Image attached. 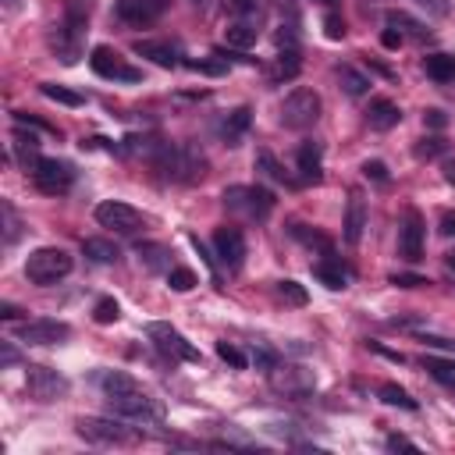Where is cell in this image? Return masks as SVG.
Returning a JSON list of instances; mask_svg holds the SVG:
<instances>
[{
	"instance_id": "d4e9b609",
	"label": "cell",
	"mask_w": 455,
	"mask_h": 455,
	"mask_svg": "<svg viewBox=\"0 0 455 455\" xmlns=\"http://www.w3.org/2000/svg\"><path fill=\"white\" fill-rule=\"evenodd\" d=\"M423 71H427L434 82L451 85V82H455V53H430V57H423Z\"/></svg>"
},
{
	"instance_id": "5bb4252c",
	"label": "cell",
	"mask_w": 455,
	"mask_h": 455,
	"mask_svg": "<svg viewBox=\"0 0 455 455\" xmlns=\"http://www.w3.org/2000/svg\"><path fill=\"white\" fill-rule=\"evenodd\" d=\"M213 249H217V259L228 267V270H242L245 263V238L235 224H224L213 231Z\"/></svg>"
},
{
	"instance_id": "91938a15",
	"label": "cell",
	"mask_w": 455,
	"mask_h": 455,
	"mask_svg": "<svg viewBox=\"0 0 455 455\" xmlns=\"http://www.w3.org/2000/svg\"><path fill=\"white\" fill-rule=\"evenodd\" d=\"M14 359H18V352L11 345H4V363H14Z\"/></svg>"
},
{
	"instance_id": "4316f807",
	"label": "cell",
	"mask_w": 455,
	"mask_h": 455,
	"mask_svg": "<svg viewBox=\"0 0 455 455\" xmlns=\"http://www.w3.org/2000/svg\"><path fill=\"white\" fill-rule=\"evenodd\" d=\"M11 146H14V153L25 160V167H28V160H32V164L39 160V156H36V153H39V139H36V135L28 132V124H21V121H14V135H11Z\"/></svg>"
},
{
	"instance_id": "f1b7e54d",
	"label": "cell",
	"mask_w": 455,
	"mask_h": 455,
	"mask_svg": "<svg viewBox=\"0 0 455 455\" xmlns=\"http://www.w3.org/2000/svg\"><path fill=\"white\" fill-rule=\"evenodd\" d=\"M96 384L103 387V395H124V391H139L135 377L121 373V370H100L96 373Z\"/></svg>"
},
{
	"instance_id": "9f6ffc18",
	"label": "cell",
	"mask_w": 455,
	"mask_h": 455,
	"mask_svg": "<svg viewBox=\"0 0 455 455\" xmlns=\"http://www.w3.org/2000/svg\"><path fill=\"white\" fill-rule=\"evenodd\" d=\"M441 235H455V213H441Z\"/></svg>"
},
{
	"instance_id": "8d00e7d4",
	"label": "cell",
	"mask_w": 455,
	"mask_h": 455,
	"mask_svg": "<svg viewBox=\"0 0 455 455\" xmlns=\"http://www.w3.org/2000/svg\"><path fill=\"white\" fill-rule=\"evenodd\" d=\"M380 402H387V405H398V409H416V398H409V391L405 387H398V384H380Z\"/></svg>"
},
{
	"instance_id": "277c9868",
	"label": "cell",
	"mask_w": 455,
	"mask_h": 455,
	"mask_svg": "<svg viewBox=\"0 0 455 455\" xmlns=\"http://www.w3.org/2000/svg\"><path fill=\"white\" fill-rule=\"evenodd\" d=\"M316 117H320V96H316L313 89L299 85V89H291V92L284 96V103H281V124H284V128L302 132V128L316 124Z\"/></svg>"
},
{
	"instance_id": "4fadbf2b",
	"label": "cell",
	"mask_w": 455,
	"mask_h": 455,
	"mask_svg": "<svg viewBox=\"0 0 455 455\" xmlns=\"http://www.w3.org/2000/svg\"><path fill=\"white\" fill-rule=\"evenodd\" d=\"M14 338L25 345H60L64 338H71V327L60 320H25L14 327Z\"/></svg>"
},
{
	"instance_id": "836d02e7",
	"label": "cell",
	"mask_w": 455,
	"mask_h": 455,
	"mask_svg": "<svg viewBox=\"0 0 455 455\" xmlns=\"http://www.w3.org/2000/svg\"><path fill=\"white\" fill-rule=\"evenodd\" d=\"M423 370L434 377V380H441L444 387H451L455 391V359H441V355H427L423 359Z\"/></svg>"
},
{
	"instance_id": "e0dca14e",
	"label": "cell",
	"mask_w": 455,
	"mask_h": 455,
	"mask_svg": "<svg viewBox=\"0 0 455 455\" xmlns=\"http://www.w3.org/2000/svg\"><path fill=\"white\" fill-rule=\"evenodd\" d=\"M114 11L128 25H149L167 11V0H114Z\"/></svg>"
},
{
	"instance_id": "60d3db41",
	"label": "cell",
	"mask_w": 455,
	"mask_h": 455,
	"mask_svg": "<svg viewBox=\"0 0 455 455\" xmlns=\"http://www.w3.org/2000/svg\"><path fill=\"white\" fill-rule=\"evenodd\" d=\"M121 316V306L114 302V299H100L96 306H92V320L96 323H114Z\"/></svg>"
},
{
	"instance_id": "ab89813d",
	"label": "cell",
	"mask_w": 455,
	"mask_h": 455,
	"mask_svg": "<svg viewBox=\"0 0 455 455\" xmlns=\"http://www.w3.org/2000/svg\"><path fill=\"white\" fill-rule=\"evenodd\" d=\"M167 284H171L174 291H192V288H196V274H192L188 267H171V270H167Z\"/></svg>"
},
{
	"instance_id": "74e56055",
	"label": "cell",
	"mask_w": 455,
	"mask_h": 455,
	"mask_svg": "<svg viewBox=\"0 0 455 455\" xmlns=\"http://www.w3.org/2000/svg\"><path fill=\"white\" fill-rule=\"evenodd\" d=\"M188 71L196 75H228V60L224 57H199V60H185Z\"/></svg>"
},
{
	"instance_id": "1f68e13d",
	"label": "cell",
	"mask_w": 455,
	"mask_h": 455,
	"mask_svg": "<svg viewBox=\"0 0 455 455\" xmlns=\"http://www.w3.org/2000/svg\"><path fill=\"white\" fill-rule=\"evenodd\" d=\"M82 252H85L92 263H117V259H121V249H117L114 242H107V238H85V242H82Z\"/></svg>"
},
{
	"instance_id": "5b68a950",
	"label": "cell",
	"mask_w": 455,
	"mask_h": 455,
	"mask_svg": "<svg viewBox=\"0 0 455 455\" xmlns=\"http://www.w3.org/2000/svg\"><path fill=\"white\" fill-rule=\"evenodd\" d=\"M32 181L46 196H64L75 185V167L68 160H57V156H39L32 164Z\"/></svg>"
},
{
	"instance_id": "9c48e42d",
	"label": "cell",
	"mask_w": 455,
	"mask_h": 455,
	"mask_svg": "<svg viewBox=\"0 0 455 455\" xmlns=\"http://www.w3.org/2000/svg\"><path fill=\"white\" fill-rule=\"evenodd\" d=\"M107 405L114 416H124V419H142V423H156L164 412L160 405L139 387V391H124V395H107Z\"/></svg>"
},
{
	"instance_id": "681fc988",
	"label": "cell",
	"mask_w": 455,
	"mask_h": 455,
	"mask_svg": "<svg viewBox=\"0 0 455 455\" xmlns=\"http://www.w3.org/2000/svg\"><path fill=\"white\" fill-rule=\"evenodd\" d=\"M444 149V142L441 139H423L419 146H416V156H437Z\"/></svg>"
},
{
	"instance_id": "d6986e66",
	"label": "cell",
	"mask_w": 455,
	"mask_h": 455,
	"mask_svg": "<svg viewBox=\"0 0 455 455\" xmlns=\"http://www.w3.org/2000/svg\"><path fill=\"white\" fill-rule=\"evenodd\" d=\"M132 50H135L139 57L153 60L156 68H178V64H181V50H178L174 43H167V39H135Z\"/></svg>"
},
{
	"instance_id": "3957f363",
	"label": "cell",
	"mask_w": 455,
	"mask_h": 455,
	"mask_svg": "<svg viewBox=\"0 0 455 455\" xmlns=\"http://www.w3.org/2000/svg\"><path fill=\"white\" fill-rule=\"evenodd\" d=\"M224 206L245 220H267L274 210V192L263 185H231L224 188Z\"/></svg>"
},
{
	"instance_id": "680465c9",
	"label": "cell",
	"mask_w": 455,
	"mask_h": 455,
	"mask_svg": "<svg viewBox=\"0 0 455 455\" xmlns=\"http://www.w3.org/2000/svg\"><path fill=\"white\" fill-rule=\"evenodd\" d=\"M444 178L455 185V160H448V164H444Z\"/></svg>"
},
{
	"instance_id": "f6af8a7d",
	"label": "cell",
	"mask_w": 455,
	"mask_h": 455,
	"mask_svg": "<svg viewBox=\"0 0 455 455\" xmlns=\"http://www.w3.org/2000/svg\"><path fill=\"white\" fill-rule=\"evenodd\" d=\"M323 36L327 39H345V21L338 14H323Z\"/></svg>"
},
{
	"instance_id": "603a6c76",
	"label": "cell",
	"mask_w": 455,
	"mask_h": 455,
	"mask_svg": "<svg viewBox=\"0 0 455 455\" xmlns=\"http://www.w3.org/2000/svg\"><path fill=\"white\" fill-rule=\"evenodd\" d=\"M398 121H402V110H398V103H391V100H373L370 110H366V124H370L373 132H387V128H395Z\"/></svg>"
},
{
	"instance_id": "6da1fadb",
	"label": "cell",
	"mask_w": 455,
	"mask_h": 455,
	"mask_svg": "<svg viewBox=\"0 0 455 455\" xmlns=\"http://www.w3.org/2000/svg\"><path fill=\"white\" fill-rule=\"evenodd\" d=\"M156 164V171L167 178V181H181V185H192L206 174V156L196 149V146H171V142H160L156 153L149 156Z\"/></svg>"
},
{
	"instance_id": "83f0119b",
	"label": "cell",
	"mask_w": 455,
	"mask_h": 455,
	"mask_svg": "<svg viewBox=\"0 0 455 455\" xmlns=\"http://www.w3.org/2000/svg\"><path fill=\"white\" fill-rule=\"evenodd\" d=\"M299 68H302V60H299V46H291V50H277L274 68H270V78H274V82H288V78L299 75Z\"/></svg>"
},
{
	"instance_id": "d590c367",
	"label": "cell",
	"mask_w": 455,
	"mask_h": 455,
	"mask_svg": "<svg viewBox=\"0 0 455 455\" xmlns=\"http://www.w3.org/2000/svg\"><path fill=\"white\" fill-rule=\"evenodd\" d=\"M39 92H43L46 100H53V103H64V107H82V103H85L82 92H71V89H64V85H57V82H43Z\"/></svg>"
},
{
	"instance_id": "e7e4bbea",
	"label": "cell",
	"mask_w": 455,
	"mask_h": 455,
	"mask_svg": "<svg viewBox=\"0 0 455 455\" xmlns=\"http://www.w3.org/2000/svg\"><path fill=\"white\" fill-rule=\"evenodd\" d=\"M327 4H331V0H327Z\"/></svg>"
},
{
	"instance_id": "bcb514c9",
	"label": "cell",
	"mask_w": 455,
	"mask_h": 455,
	"mask_svg": "<svg viewBox=\"0 0 455 455\" xmlns=\"http://www.w3.org/2000/svg\"><path fill=\"white\" fill-rule=\"evenodd\" d=\"M363 174L373 178V181H380V185L387 181V167H384L380 160H366V164H363Z\"/></svg>"
},
{
	"instance_id": "ee69618b",
	"label": "cell",
	"mask_w": 455,
	"mask_h": 455,
	"mask_svg": "<svg viewBox=\"0 0 455 455\" xmlns=\"http://www.w3.org/2000/svg\"><path fill=\"white\" fill-rule=\"evenodd\" d=\"M164 245H139V259H146V267H164Z\"/></svg>"
},
{
	"instance_id": "f907efd6",
	"label": "cell",
	"mask_w": 455,
	"mask_h": 455,
	"mask_svg": "<svg viewBox=\"0 0 455 455\" xmlns=\"http://www.w3.org/2000/svg\"><path fill=\"white\" fill-rule=\"evenodd\" d=\"M423 345H434V348L455 352V341H451V338H437V334H423Z\"/></svg>"
},
{
	"instance_id": "8fae6325",
	"label": "cell",
	"mask_w": 455,
	"mask_h": 455,
	"mask_svg": "<svg viewBox=\"0 0 455 455\" xmlns=\"http://www.w3.org/2000/svg\"><path fill=\"white\" fill-rule=\"evenodd\" d=\"M25 387H28V395L36 402H57V398L68 395V377L57 373V370H50V366H28Z\"/></svg>"
},
{
	"instance_id": "8992f818",
	"label": "cell",
	"mask_w": 455,
	"mask_h": 455,
	"mask_svg": "<svg viewBox=\"0 0 455 455\" xmlns=\"http://www.w3.org/2000/svg\"><path fill=\"white\" fill-rule=\"evenodd\" d=\"M146 334H149V341L164 352V355H171V359H181V363H199V348L178 331V327H171V323H160V320H153V323H146Z\"/></svg>"
},
{
	"instance_id": "2e32d148",
	"label": "cell",
	"mask_w": 455,
	"mask_h": 455,
	"mask_svg": "<svg viewBox=\"0 0 455 455\" xmlns=\"http://www.w3.org/2000/svg\"><path fill=\"white\" fill-rule=\"evenodd\" d=\"M423 217H419V210H405V217H402V228H398V252L409 259V263H416V259H423Z\"/></svg>"
},
{
	"instance_id": "e575fe53",
	"label": "cell",
	"mask_w": 455,
	"mask_h": 455,
	"mask_svg": "<svg viewBox=\"0 0 455 455\" xmlns=\"http://www.w3.org/2000/svg\"><path fill=\"white\" fill-rule=\"evenodd\" d=\"M89 14H92V0H64V21L68 25L89 32Z\"/></svg>"
},
{
	"instance_id": "f35d334b",
	"label": "cell",
	"mask_w": 455,
	"mask_h": 455,
	"mask_svg": "<svg viewBox=\"0 0 455 455\" xmlns=\"http://www.w3.org/2000/svg\"><path fill=\"white\" fill-rule=\"evenodd\" d=\"M277 295L288 302V306H306V288L299 284V281H291V277H284V281H277Z\"/></svg>"
},
{
	"instance_id": "cb8c5ba5",
	"label": "cell",
	"mask_w": 455,
	"mask_h": 455,
	"mask_svg": "<svg viewBox=\"0 0 455 455\" xmlns=\"http://www.w3.org/2000/svg\"><path fill=\"white\" fill-rule=\"evenodd\" d=\"M252 167H256V174H259V178H267V181H274V185H295V181H291V174L277 164V156H274L270 149H256Z\"/></svg>"
},
{
	"instance_id": "7402d4cb",
	"label": "cell",
	"mask_w": 455,
	"mask_h": 455,
	"mask_svg": "<svg viewBox=\"0 0 455 455\" xmlns=\"http://www.w3.org/2000/svg\"><path fill=\"white\" fill-rule=\"evenodd\" d=\"M249 124H252V110H249V107H235V110L220 121V139H224V146H238L242 135L249 132Z\"/></svg>"
},
{
	"instance_id": "11a10c76",
	"label": "cell",
	"mask_w": 455,
	"mask_h": 455,
	"mask_svg": "<svg viewBox=\"0 0 455 455\" xmlns=\"http://www.w3.org/2000/svg\"><path fill=\"white\" fill-rule=\"evenodd\" d=\"M380 43H384V46H387V50H395V46H402V36H398V32H395V28H387V32H384V36H380Z\"/></svg>"
},
{
	"instance_id": "7a4b0ae2",
	"label": "cell",
	"mask_w": 455,
	"mask_h": 455,
	"mask_svg": "<svg viewBox=\"0 0 455 455\" xmlns=\"http://www.w3.org/2000/svg\"><path fill=\"white\" fill-rule=\"evenodd\" d=\"M71 267H75L71 252H64V249H57V245H43V249L28 252V259H25V277H28L32 284H57L60 277L71 274Z\"/></svg>"
},
{
	"instance_id": "6f0895ef",
	"label": "cell",
	"mask_w": 455,
	"mask_h": 455,
	"mask_svg": "<svg viewBox=\"0 0 455 455\" xmlns=\"http://www.w3.org/2000/svg\"><path fill=\"white\" fill-rule=\"evenodd\" d=\"M18 313H21V309H18L14 302H4V306H0V320H18Z\"/></svg>"
},
{
	"instance_id": "ffe728a7",
	"label": "cell",
	"mask_w": 455,
	"mask_h": 455,
	"mask_svg": "<svg viewBox=\"0 0 455 455\" xmlns=\"http://www.w3.org/2000/svg\"><path fill=\"white\" fill-rule=\"evenodd\" d=\"M363 231H366V199L359 192H352L348 196V210H345V242L359 245Z\"/></svg>"
},
{
	"instance_id": "7bdbcfd3",
	"label": "cell",
	"mask_w": 455,
	"mask_h": 455,
	"mask_svg": "<svg viewBox=\"0 0 455 455\" xmlns=\"http://www.w3.org/2000/svg\"><path fill=\"white\" fill-rule=\"evenodd\" d=\"M249 355H252V363H256L259 370H274V366H277V352H274V348H267L263 341H252Z\"/></svg>"
},
{
	"instance_id": "44dd1931",
	"label": "cell",
	"mask_w": 455,
	"mask_h": 455,
	"mask_svg": "<svg viewBox=\"0 0 455 455\" xmlns=\"http://www.w3.org/2000/svg\"><path fill=\"white\" fill-rule=\"evenodd\" d=\"M384 21H387V28H395L402 39H412V43L430 39V28H427L423 21H416L412 14H405V11H387V14H384Z\"/></svg>"
},
{
	"instance_id": "94428289",
	"label": "cell",
	"mask_w": 455,
	"mask_h": 455,
	"mask_svg": "<svg viewBox=\"0 0 455 455\" xmlns=\"http://www.w3.org/2000/svg\"><path fill=\"white\" fill-rule=\"evenodd\" d=\"M18 4H21V0H4V14H14V11H18Z\"/></svg>"
},
{
	"instance_id": "ba28073f",
	"label": "cell",
	"mask_w": 455,
	"mask_h": 455,
	"mask_svg": "<svg viewBox=\"0 0 455 455\" xmlns=\"http://www.w3.org/2000/svg\"><path fill=\"white\" fill-rule=\"evenodd\" d=\"M270 387L277 391V395H288V398H302V395H313V387H316V373L313 370H306V366H299V363H277L274 370H270Z\"/></svg>"
},
{
	"instance_id": "be15d7a7",
	"label": "cell",
	"mask_w": 455,
	"mask_h": 455,
	"mask_svg": "<svg viewBox=\"0 0 455 455\" xmlns=\"http://www.w3.org/2000/svg\"><path fill=\"white\" fill-rule=\"evenodd\" d=\"M196 4H199V0H196Z\"/></svg>"
},
{
	"instance_id": "d6a6232c",
	"label": "cell",
	"mask_w": 455,
	"mask_h": 455,
	"mask_svg": "<svg viewBox=\"0 0 455 455\" xmlns=\"http://www.w3.org/2000/svg\"><path fill=\"white\" fill-rule=\"evenodd\" d=\"M313 274H316V281L320 284H327V288H345V281H348V270L341 267V263H334V259H320L316 267H313Z\"/></svg>"
},
{
	"instance_id": "816d5d0a",
	"label": "cell",
	"mask_w": 455,
	"mask_h": 455,
	"mask_svg": "<svg viewBox=\"0 0 455 455\" xmlns=\"http://www.w3.org/2000/svg\"><path fill=\"white\" fill-rule=\"evenodd\" d=\"M444 121H448L444 110H427L423 114V124H430V128H444Z\"/></svg>"
},
{
	"instance_id": "30bf717a",
	"label": "cell",
	"mask_w": 455,
	"mask_h": 455,
	"mask_svg": "<svg viewBox=\"0 0 455 455\" xmlns=\"http://www.w3.org/2000/svg\"><path fill=\"white\" fill-rule=\"evenodd\" d=\"M89 68H92L100 78H114V82H139V78H142V71L132 68V64H128L117 50H110V46H92Z\"/></svg>"
},
{
	"instance_id": "52a82bcc",
	"label": "cell",
	"mask_w": 455,
	"mask_h": 455,
	"mask_svg": "<svg viewBox=\"0 0 455 455\" xmlns=\"http://www.w3.org/2000/svg\"><path fill=\"white\" fill-rule=\"evenodd\" d=\"M92 217H96L100 228H110V231H117V235H135V231L146 224V217H142L135 206L121 203V199H103V203L92 210Z\"/></svg>"
},
{
	"instance_id": "7dc6e473",
	"label": "cell",
	"mask_w": 455,
	"mask_h": 455,
	"mask_svg": "<svg viewBox=\"0 0 455 455\" xmlns=\"http://www.w3.org/2000/svg\"><path fill=\"white\" fill-rule=\"evenodd\" d=\"M391 284H398V288H419V284H430V281L419 277V274H391Z\"/></svg>"
},
{
	"instance_id": "f546056e",
	"label": "cell",
	"mask_w": 455,
	"mask_h": 455,
	"mask_svg": "<svg viewBox=\"0 0 455 455\" xmlns=\"http://www.w3.org/2000/svg\"><path fill=\"white\" fill-rule=\"evenodd\" d=\"M224 39H228V46H235V50H249V46H256L259 28H256V25H245V21H228Z\"/></svg>"
},
{
	"instance_id": "f5cc1de1",
	"label": "cell",
	"mask_w": 455,
	"mask_h": 455,
	"mask_svg": "<svg viewBox=\"0 0 455 455\" xmlns=\"http://www.w3.org/2000/svg\"><path fill=\"white\" fill-rule=\"evenodd\" d=\"M419 7H427L430 14H448V0H416Z\"/></svg>"
},
{
	"instance_id": "db71d44e",
	"label": "cell",
	"mask_w": 455,
	"mask_h": 455,
	"mask_svg": "<svg viewBox=\"0 0 455 455\" xmlns=\"http://www.w3.org/2000/svg\"><path fill=\"white\" fill-rule=\"evenodd\" d=\"M387 448H391V451H398V448H405V451H416V444H412L409 437H398V434H395V437H387Z\"/></svg>"
},
{
	"instance_id": "b9f144b4",
	"label": "cell",
	"mask_w": 455,
	"mask_h": 455,
	"mask_svg": "<svg viewBox=\"0 0 455 455\" xmlns=\"http://www.w3.org/2000/svg\"><path fill=\"white\" fill-rule=\"evenodd\" d=\"M217 355H220L228 366H235V370H245V363H249V359H245V352H242V348H235L231 341H217Z\"/></svg>"
},
{
	"instance_id": "9a60e30c",
	"label": "cell",
	"mask_w": 455,
	"mask_h": 455,
	"mask_svg": "<svg viewBox=\"0 0 455 455\" xmlns=\"http://www.w3.org/2000/svg\"><path fill=\"white\" fill-rule=\"evenodd\" d=\"M82 43H85V28H75L60 18V25L50 28V50L60 57V64H75L82 57Z\"/></svg>"
},
{
	"instance_id": "ac0fdd59",
	"label": "cell",
	"mask_w": 455,
	"mask_h": 455,
	"mask_svg": "<svg viewBox=\"0 0 455 455\" xmlns=\"http://www.w3.org/2000/svg\"><path fill=\"white\" fill-rule=\"evenodd\" d=\"M295 171H299V181L306 185H316L323 178V149L316 139H306L295 153Z\"/></svg>"
},
{
	"instance_id": "484cf974",
	"label": "cell",
	"mask_w": 455,
	"mask_h": 455,
	"mask_svg": "<svg viewBox=\"0 0 455 455\" xmlns=\"http://www.w3.org/2000/svg\"><path fill=\"white\" fill-rule=\"evenodd\" d=\"M334 78H338V85L345 89V96H366V89H370V78L363 75V71H355L352 64H338L334 68Z\"/></svg>"
},
{
	"instance_id": "4dcf8cb0",
	"label": "cell",
	"mask_w": 455,
	"mask_h": 455,
	"mask_svg": "<svg viewBox=\"0 0 455 455\" xmlns=\"http://www.w3.org/2000/svg\"><path fill=\"white\" fill-rule=\"evenodd\" d=\"M263 14H267V0H231V21H245L259 28Z\"/></svg>"
},
{
	"instance_id": "7c38bea8",
	"label": "cell",
	"mask_w": 455,
	"mask_h": 455,
	"mask_svg": "<svg viewBox=\"0 0 455 455\" xmlns=\"http://www.w3.org/2000/svg\"><path fill=\"white\" fill-rule=\"evenodd\" d=\"M75 430L92 444H128L132 441L128 427H121L117 419H107V416H82L75 423Z\"/></svg>"
},
{
	"instance_id": "c3c4849f",
	"label": "cell",
	"mask_w": 455,
	"mask_h": 455,
	"mask_svg": "<svg viewBox=\"0 0 455 455\" xmlns=\"http://www.w3.org/2000/svg\"><path fill=\"white\" fill-rule=\"evenodd\" d=\"M0 210H4V220H7V238H4V242H7V245H14V242H18V220H14V210H11L7 203H4Z\"/></svg>"
},
{
	"instance_id": "6125c7cd",
	"label": "cell",
	"mask_w": 455,
	"mask_h": 455,
	"mask_svg": "<svg viewBox=\"0 0 455 455\" xmlns=\"http://www.w3.org/2000/svg\"><path fill=\"white\" fill-rule=\"evenodd\" d=\"M444 259H448V267H451V270H455V249H451V252H448V256H444Z\"/></svg>"
}]
</instances>
